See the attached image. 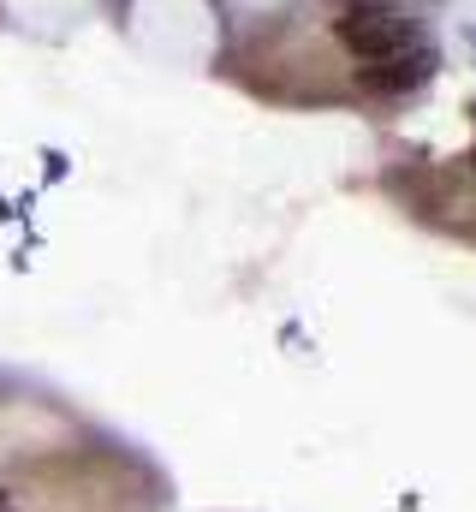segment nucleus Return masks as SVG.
<instances>
[{
    "mask_svg": "<svg viewBox=\"0 0 476 512\" xmlns=\"http://www.w3.org/2000/svg\"><path fill=\"white\" fill-rule=\"evenodd\" d=\"M435 78V42L429 48H417V54H405V60H393V66H375V72H357V84L369 90V96H381V102H399V96H417L423 84Z\"/></svg>",
    "mask_w": 476,
    "mask_h": 512,
    "instance_id": "f03ea898",
    "label": "nucleus"
},
{
    "mask_svg": "<svg viewBox=\"0 0 476 512\" xmlns=\"http://www.w3.org/2000/svg\"><path fill=\"white\" fill-rule=\"evenodd\" d=\"M334 36L357 60V72H375V66H393V60L429 48L423 30H417V18L399 0H346L334 12Z\"/></svg>",
    "mask_w": 476,
    "mask_h": 512,
    "instance_id": "f257e3e1",
    "label": "nucleus"
}]
</instances>
